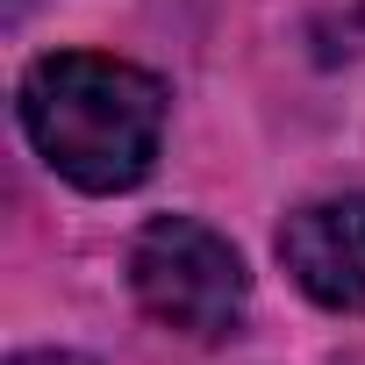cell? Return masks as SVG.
<instances>
[{
    "label": "cell",
    "instance_id": "obj_3",
    "mask_svg": "<svg viewBox=\"0 0 365 365\" xmlns=\"http://www.w3.org/2000/svg\"><path fill=\"white\" fill-rule=\"evenodd\" d=\"M279 265L322 308H365V194L308 201L279 230Z\"/></svg>",
    "mask_w": 365,
    "mask_h": 365
},
{
    "label": "cell",
    "instance_id": "obj_1",
    "mask_svg": "<svg viewBox=\"0 0 365 365\" xmlns=\"http://www.w3.org/2000/svg\"><path fill=\"white\" fill-rule=\"evenodd\" d=\"M22 129L79 194H129L165 136V86L101 51H51L22 72Z\"/></svg>",
    "mask_w": 365,
    "mask_h": 365
},
{
    "label": "cell",
    "instance_id": "obj_2",
    "mask_svg": "<svg viewBox=\"0 0 365 365\" xmlns=\"http://www.w3.org/2000/svg\"><path fill=\"white\" fill-rule=\"evenodd\" d=\"M129 287H136V301H143L150 322H165L179 336H201V344L230 336L244 322V301H251L244 258L230 251V237H215L194 215H158L136 237Z\"/></svg>",
    "mask_w": 365,
    "mask_h": 365
},
{
    "label": "cell",
    "instance_id": "obj_4",
    "mask_svg": "<svg viewBox=\"0 0 365 365\" xmlns=\"http://www.w3.org/2000/svg\"><path fill=\"white\" fill-rule=\"evenodd\" d=\"M15 365H93V358H72V351H29V358H15Z\"/></svg>",
    "mask_w": 365,
    "mask_h": 365
}]
</instances>
